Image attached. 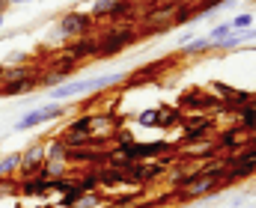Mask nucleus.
I'll list each match as a JSON object with an SVG mask.
<instances>
[{
	"instance_id": "0eeeda50",
	"label": "nucleus",
	"mask_w": 256,
	"mask_h": 208,
	"mask_svg": "<svg viewBox=\"0 0 256 208\" xmlns=\"http://www.w3.org/2000/svg\"><path fill=\"white\" fill-rule=\"evenodd\" d=\"M74 63H86V60H96L98 57V39L96 36H80V39H72L66 42V51Z\"/></svg>"
},
{
	"instance_id": "2eb2a0df",
	"label": "nucleus",
	"mask_w": 256,
	"mask_h": 208,
	"mask_svg": "<svg viewBox=\"0 0 256 208\" xmlns=\"http://www.w3.org/2000/svg\"><path fill=\"white\" fill-rule=\"evenodd\" d=\"M78 188V176L68 173V176H60V179H51V194H68Z\"/></svg>"
},
{
	"instance_id": "423d86ee",
	"label": "nucleus",
	"mask_w": 256,
	"mask_h": 208,
	"mask_svg": "<svg viewBox=\"0 0 256 208\" xmlns=\"http://www.w3.org/2000/svg\"><path fill=\"white\" fill-rule=\"evenodd\" d=\"M42 164H45V143H33V146L21 149V167H18V179H30V176H36Z\"/></svg>"
},
{
	"instance_id": "9d476101",
	"label": "nucleus",
	"mask_w": 256,
	"mask_h": 208,
	"mask_svg": "<svg viewBox=\"0 0 256 208\" xmlns=\"http://www.w3.org/2000/svg\"><path fill=\"white\" fill-rule=\"evenodd\" d=\"M66 152H68V146L60 134L45 143V161H66Z\"/></svg>"
},
{
	"instance_id": "4468645a",
	"label": "nucleus",
	"mask_w": 256,
	"mask_h": 208,
	"mask_svg": "<svg viewBox=\"0 0 256 208\" xmlns=\"http://www.w3.org/2000/svg\"><path fill=\"white\" fill-rule=\"evenodd\" d=\"M236 125H238L244 134H254V131H256V110H254V107H248V104H244V107L238 110V122H236Z\"/></svg>"
},
{
	"instance_id": "b1692460",
	"label": "nucleus",
	"mask_w": 256,
	"mask_h": 208,
	"mask_svg": "<svg viewBox=\"0 0 256 208\" xmlns=\"http://www.w3.org/2000/svg\"><path fill=\"white\" fill-rule=\"evenodd\" d=\"M98 208H114V206H108V203H104V206H98Z\"/></svg>"
},
{
	"instance_id": "f3484780",
	"label": "nucleus",
	"mask_w": 256,
	"mask_h": 208,
	"mask_svg": "<svg viewBox=\"0 0 256 208\" xmlns=\"http://www.w3.org/2000/svg\"><path fill=\"white\" fill-rule=\"evenodd\" d=\"M230 33H232V24H230V21H226V24H218V27L212 30V36H208V42L214 45V42H220V39H226Z\"/></svg>"
},
{
	"instance_id": "1a4fd4ad",
	"label": "nucleus",
	"mask_w": 256,
	"mask_h": 208,
	"mask_svg": "<svg viewBox=\"0 0 256 208\" xmlns=\"http://www.w3.org/2000/svg\"><path fill=\"white\" fill-rule=\"evenodd\" d=\"M158 128L161 131H170V128H179L182 125V116H185V110L182 107H176V104H158Z\"/></svg>"
},
{
	"instance_id": "20e7f679",
	"label": "nucleus",
	"mask_w": 256,
	"mask_h": 208,
	"mask_svg": "<svg viewBox=\"0 0 256 208\" xmlns=\"http://www.w3.org/2000/svg\"><path fill=\"white\" fill-rule=\"evenodd\" d=\"M66 113H68V104H63V101L45 104V107H39V110L24 113V116L15 122V131H30V128H39V125H45V122H54V119L66 116Z\"/></svg>"
},
{
	"instance_id": "f8f14e48",
	"label": "nucleus",
	"mask_w": 256,
	"mask_h": 208,
	"mask_svg": "<svg viewBox=\"0 0 256 208\" xmlns=\"http://www.w3.org/2000/svg\"><path fill=\"white\" fill-rule=\"evenodd\" d=\"M206 51H212L208 36H206V39H191V42H185V45L179 48V57H194V54H206Z\"/></svg>"
},
{
	"instance_id": "39448f33",
	"label": "nucleus",
	"mask_w": 256,
	"mask_h": 208,
	"mask_svg": "<svg viewBox=\"0 0 256 208\" xmlns=\"http://www.w3.org/2000/svg\"><path fill=\"white\" fill-rule=\"evenodd\" d=\"M42 86V71L24 74V77H3L0 83V98H15V95H30Z\"/></svg>"
},
{
	"instance_id": "f03ea898",
	"label": "nucleus",
	"mask_w": 256,
	"mask_h": 208,
	"mask_svg": "<svg viewBox=\"0 0 256 208\" xmlns=\"http://www.w3.org/2000/svg\"><path fill=\"white\" fill-rule=\"evenodd\" d=\"M120 80H126L122 74H102V77H92V80H68L51 89V98L54 101H66V98H80L86 92H102V89H110L116 86Z\"/></svg>"
},
{
	"instance_id": "6ab92c4d",
	"label": "nucleus",
	"mask_w": 256,
	"mask_h": 208,
	"mask_svg": "<svg viewBox=\"0 0 256 208\" xmlns=\"http://www.w3.org/2000/svg\"><path fill=\"white\" fill-rule=\"evenodd\" d=\"M9 63L12 66H27L30 63V54L27 51H15V54H9Z\"/></svg>"
},
{
	"instance_id": "dca6fc26",
	"label": "nucleus",
	"mask_w": 256,
	"mask_h": 208,
	"mask_svg": "<svg viewBox=\"0 0 256 208\" xmlns=\"http://www.w3.org/2000/svg\"><path fill=\"white\" fill-rule=\"evenodd\" d=\"M158 107H149V110H140L137 113V125H146V128H158Z\"/></svg>"
},
{
	"instance_id": "9b49d317",
	"label": "nucleus",
	"mask_w": 256,
	"mask_h": 208,
	"mask_svg": "<svg viewBox=\"0 0 256 208\" xmlns=\"http://www.w3.org/2000/svg\"><path fill=\"white\" fill-rule=\"evenodd\" d=\"M191 18H194V3L179 0L176 9H173V27H185V24H191Z\"/></svg>"
},
{
	"instance_id": "393cba45",
	"label": "nucleus",
	"mask_w": 256,
	"mask_h": 208,
	"mask_svg": "<svg viewBox=\"0 0 256 208\" xmlns=\"http://www.w3.org/2000/svg\"><path fill=\"white\" fill-rule=\"evenodd\" d=\"M188 3H200V0H188Z\"/></svg>"
},
{
	"instance_id": "4be33fe9",
	"label": "nucleus",
	"mask_w": 256,
	"mask_h": 208,
	"mask_svg": "<svg viewBox=\"0 0 256 208\" xmlns=\"http://www.w3.org/2000/svg\"><path fill=\"white\" fill-rule=\"evenodd\" d=\"M3 77H6V66L0 63V83H3Z\"/></svg>"
},
{
	"instance_id": "aec40b11",
	"label": "nucleus",
	"mask_w": 256,
	"mask_h": 208,
	"mask_svg": "<svg viewBox=\"0 0 256 208\" xmlns=\"http://www.w3.org/2000/svg\"><path fill=\"white\" fill-rule=\"evenodd\" d=\"M9 9V0H0V12H6Z\"/></svg>"
},
{
	"instance_id": "7ed1b4c3",
	"label": "nucleus",
	"mask_w": 256,
	"mask_h": 208,
	"mask_svg": "<svg viewBox=\"0 0 256 208\" xmlns=\"http://www.w3.org/2000/svg\"><path fill=\"white\" fill-rule=\"evenodd\" d=\"M92 30H96V18L84 9H72V12L60 15V21L54 27V36L63 39V42H72V39H80V36H96Z\"/></svg>"
},
{
	"instance_id": "5701e85b",
	"label": "nucleus",
	"mask_w": 256,
	"mask_h": 208,
	"mask_svg": "<svg viewBox=\"0 0 256 208\" xmlns=\"http://www.w3.org/2000/svg\"><path fill=\"white\" fill-rule=\"evenodd\" d=\"M3 21H6V12H0V27H3Z\"/></svg>"
},
{
	"instance_id": "f257e3e1",
	"label": "nucleus",
	"mask_w": 256,
	"mask_h": 208,
	"mask_svg": "<svg viewBox=\"0 0 256 208\" xmlns=\"http://www.w3.org/2000/svg\"><path fill=\"white\" fill-rule=\"evenodd\" d=\"M96 39H98V60H110L120 51H128L140 42V30L134 24H110Z\"/></svg>"
},
{
	"instance_id": "a211bd4d",
	"label": "nucleus",
	"mask_w": 256,
	"mask_h": 208,
	"mask_svg": "<svg viewBox=\"0 0 256 208\" xmlns=\"http://www.w3.org/2000/svg\"><path fill=\"white\" fill-rule=\"evenodd\" d=\"M232 24V30H248V27H254V15L250 12H242L236 21H230Z\"/></svg>"
},
{
	"instance_id": "6e6552de",
	"label": "nucleus",
	"mask_w": 256,
	"mask_h": 208,
	"mask_svg": "<svg viewBox=\"0 0 256 208\" xmlns=\"http://www.w3.org/2000/svg\"><path fill=\"white\" fill-rule=\"evenodd\" d=\"M244 131L238 128V125H230L226 131H220L218 137H214V143H218V152H236V149H242L244 146Z\"/></svg>"
},
{
	"instance_id": "ddd939ff",
	"label": "nucleus",
	"mask_w": 256,
	"mask_h": 208,
	"mask_svg": "<svg viewBox=\"0 0 256 208\" xmlns=\"http://www.w3.org/2000/svg\"><path fill=\"white\" fill-rule=\"evenodd\" d=\"M18 167H21V152H9L0 158V176H18Z\"/></svg>"
},
{
	"instance_id": "412c9836",
	"label": "nucleus",
	"mask_w": 256,
	"mask_h": 208,
	"mask_svg": "<svg viewBox=\"0 0 256 208\" xmlns=\"http://www.w3.org/2000/svg\"><path fill=\"white\" fill-rule=\"evenodd\" d=\"M21 3H30V0H9V6H21Z\"/></svg>"
}]
</instances>
